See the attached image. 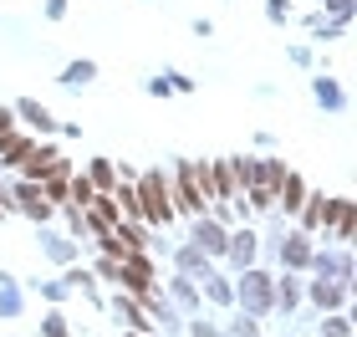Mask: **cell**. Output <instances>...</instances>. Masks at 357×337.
<instances>
[{
    "instance_id": "1",
    "label": "cell",
    "mask_w": 357,
    "mask_h": 337,
    "mask_svg": "<svg viewBox=\"0 0 357 337\" xmlns=\"http://www.w3.org/2000/svg\"><path fill=\"white\" fill-rule=\"evenodd\" d=\"M174 210H189V215H204L209 204V169L204 164H178V179H174Z\"/></svg>"
},
{
    "instance_id": "2",
    "label": "cell",
    "mask_w": 357,
    "mask_h": 337,
    "mask_svg": "<svg viewBox=\"0 0 357 337\" xmlns=\"http://www.w3.org/2000/svg\"><path fill=\"white\" fill-rule=\"evenodd\" d=\"M138 210L149 225H169L174 220V195H169V184H164V174H143L138 179Z\"/></svg>"
},
{
    "instance_id": "3",
    "label": "cell",
    "mask_w": 357,
    "mask_h": 337,
    "mask_svg": "<svg viewBox=\"0 0 357 337\" xmlns=\"http://www.w3.org/2000/svg\"><path fill=\"white\" fill-rule=\"evenodd\" d=\"M240 307L245 312H271L275 307V281L266 271H245L240 276Z\"/></svg>"
},
{
    "instance_id": "4",
    "label": "cell",
    "mask_w": 357,
    "mask_h": 337,
    "mask_svg": "<svg viewBox=\"0 0 357 337\" xmlns=\"http://www.w3.org/2000/svg\"><path fill=\"white\" fill-rule=\"evenodd\" d=\"M10 200L21 204L31 220H46V215H52V200L41 195V184H15V195H10Z\"/></svg>"
},
{
    "instance_id": "5",
    "label": "cell",
    "mask_w": 357,
    "mask_h": 337,
    "mask_svg": "<svg viewBox=\"0 0 357 337\" xmlns=\"http://www.w3.org/2000/svg\"><path fill=\"white\" fill-rule=\"evenodd\" d=\"M194 220H199V225H194V240H199V250H204V255H220L225 240H230V235H225V225H215L209 215H194Z\"/></svg>"
},
{
    "instance_id": "6",
    "label": "cell",
    "mask_w": 357,
    "mask_h": 337,
    "mask_svg": "<svg viewBox=\"0 0 357 337\" xmlns=\"http://www.w3.org/2000/svg\"><path fill=\"white\" fill-rule=\"evenodd\" d=\"M209 200H235V169H230V158H220V164L209 169Z\"/></svg>"
},
{
    "instance_id": "7",
    "label": "cell",
    "mask_w": 357,
    "mask_h": 337,
    "mask_svg": "<svg viewBox=\"0 0 357 337\" xmlns=\"http://www.w3.org/2000/svg\"><path fill=\"white\" fill-rule=\"evenodd\" d=\"M327 220H332V235L347 246V240H352V200H332L327 204Z\"/></svg>"
},
{
    "instance_id": "8",
    "label": "cell",
    "mask_w": 357,
    "mask_h": 337,
    "mask_svg": "<svg viewBox=\"0 0 357 337\" xmlns=\"http://www.w3.org/2000/svg\"><path fill=\"white\" fill-rule=\"evenodd\" d=\"M112 307H118V317H123V322H128V327H133V332H153V327H158V322H153V317H149V312H143V307H138V301H128V297H118V301H112Z\"/></svg>"
},
{
    "instance_id": "9",
    "label": "cell",
    "mask_w": 357,
    "mask_h": 337,
    "mask_svg": "<svg viewBox=\"0 0 357 337\" xmlns=\"http://www.w3.org/2000/svg\"><path fill=\"white\" fill-rule=\"evenodd\" d=\"M56 149H26L21 153V164H26V179H41V174H52V164H56Z\"/></svg>"
},
{
    "instance_id": "10",
    "label": "cell",
    "mask_w": 357,
    "mask_h": 337,
    "mask_svg": "<svg viewBox=\"0 0 357 337\" xmlns=\"http://www.w3.org/2000/svg\"><path fill=\"white\" fill-rule=\"evenodd\" d=\"M275 195H281V210H291V215H296V210H301V200H306V179H301V174H286Z\"/></svg>"
},
{
    "instance_id": "11",
    "label": "cell",
    "mask_w": 357,
    "mask_h": 337,
    "mask_svg": "<svg viewBox=\"0 0 357 337\" xmlns=\"http://www.w3.org/2000/svg\"><path fill=\"white\" fill-rule=\"evenodd\" d=\"M342 297H347V286H337L332 276H321V281H312V301H317V307H342Z\"/></svg>"
},
{
    "instance_id": "12",
    "label": "cell",
    "mask_w": 357,
    "mask_h": 337,
    "mask_svg": "<svg viewBox=\"0 0 357 337\" xmlns=\"http://www.w3.org/2000/svg\"><path fill=\"white\" fill-rule=\"evenodd\" d=\"M281 261H286L291 271H301L306 261H312V246H306V235H286V240H281Z\"/></svg>"
},
{
    "instance_id": "13",
    "label": "cell",
    "mask_w": 357,
    "mask_h": 337,
    "mask_svg": "<svg viewBox=\"0 0 357 337\" xmlns=\"http://www.w3.org/2000/svg\"><path fill=\"white\" fill-rule=\"evenodd\" d=\"M327 204H332V200H321V195H306V200H301V225H306V230L327 225Z\"/></svg>"
},
{
    "instance_id": "14",
    "label": "cell",
    "mask_w": 357,
    "mask_h": 337,
    "mask_svg": "<svg viewBox=\"0 0 357 337\" xmlns=\"http://www.w3.org/2000/svg\"><path fill=\"white\" fill-rule=\"evenodd\" d=\"M225 250H230L240 266H250V261H255V235H250V230H235L230 240H225Z\"/></svg>"
},
{
    "instance_id": "15",
    "label": "cell",
    "mask_w": 357,
    "mask_h": 337,
    "mask_svg": "<svg viewBox=\"0 0 357 337\" xmlns=\"http://www.w3.org/2000/svg\"><path fill=\"white\" fill-rule=\"evenodd\" d=\"M204 297L220 301V307H230V301H235V286L225 281V276H209V271H204Z\"/></svg>"
},
{
    "instance_id": "16",
    "label": "cell",
    "mask_w": 357,
    "mask_h": 337,
    "mask_svg": "<svg viewBox=\"0 0 357 337\" xmlns=\"http://www.w3.org/2000/svg\"><path fill=\"white\" fill-rule=\"evenodd\" d=\"M204 266H209V255H204L199 246H184V250H178V271H184V276H194V271L204 276Z\"/></svg>"
},
{
    "instance_id": "17",
    "label": "cell",
    "mask_w": 357,
    "mask_h": 337,
    "mask_svg": "<svg viewBox=\"0 0 357 337\" xmlns=\"http://www.w3.org/2000/svg\"><path fill=\"white\" fill-rule=\"evenodd\" d=\"M26 149H31V138H26V133H10V128L0 133V153H6V164H15V158H21Z\"/></svg>"
},
{
    "instance_id": "18",
    "label": "cell",
    "mask_w": 357,
    "mask_h": 337,
    "mask_svg": "<svg viewBox=\"0 0 357 337\" xmlns=\"http://www.w3.org/2000/svg\"><path fill=\"white\" fill-rule=\"evenodd\" d=\"M87 179H92V189H97V195H107V189H112V184H118V174H112V164H107V158H97V164H92V174H87Z\"/></svg>"
},
{
    "instance_id": "19",
    "label": "cell",
    "mask_w": 357,
    "mask_h": 337,
    "mask_svg": "<svg viewBox=\"0 0 357 337\" xmlns=\"http://www.w3.org/2000/svg\"><path fill=\"white\" fill-rule=\"evenodd\" d=\"M15 112H21L26 123H36V128H56V123H52V112H46L41 103H31V98H26V103H15Z\"/></svg>"
},
{
    "instance_id": "20",
    "label": "cell",
    "mask_w": 357,
    "mask_h": 337,
    "mask_svg": "<svg viewBox=\"0 0 357 337\" xmlns=\"http://www.w3.org/2000/svg\"><path fill=\"white\" fill-rule=\"evenodd\" d=\"M67 195H72V204H77V210H82V204H92V195H97V189H92V179H87V174H77V179L67 184Z\"/></svg>"
},
{
    "instance_id": "21",
    "label": "cell",
    "mask_w": 357,
    "mask_h": 337,
    "mask_svg": "<svg viewBox=\"0 0 357 337\" xmlns=\"http://www.w3.org/2000/svg\"><path fill=\"white\" fill-rule=\"evenodd\" d=\"M296 301H301V286H296V276L275 286V307H281V312H291V307H296Z\"/></svg>"
},
{
    "instance_id": "22",
    "label": "cell",
    "mask_w": 357,
    "mask_h": 337,
    "mask_svg": "<svg viewBox=\"0 0 357 337\" xmlns=\"http://www.w3.org/2000/svg\"><path fill=\"white\" fill-rule=\"evenodd\" d=\"M92 72H97V67H92V61H72V67H67V72H61V82H72V87H82V82H92Z\"/></svg>"
},
{
    "instance_id": "23",
    "label": "cell",
    "mask_w": 357,
    "mask_h": 337,
    "mask_svg": "<svg viewBox=\"0 0 357 337\" xmlns=\"http://www.w3.org/2000/svg\"><path fill=\"white\" fill-rule=\"evenodd\" d=\"M174 297L184 301V307H199V292L189 286V276H178V281H174Z\"/></svg>"
},
{
    "instance_id": "24",
    "label": "cell",
    "mask_w": 357,
    "mask_h": 337,
    "mask_svg": "<svg viewBox=\"0 0 357 337\" xmlns=\"http://www.w3.org/2000/svg\"><path fill=\"white\" fill-rule=\"evenodd\" d=\"M317 103H327V107H342V92H337L332 82H321V77H317Z\"/></svg>"
},
{
    "instance_id": "25",
    "label": "cell",
    "mask_w": 357,
    "mask_h": 337,
    "mask_svg": "<svg viewBox=\"0 0 357 337\" xmlns=\"http://www.w3.org/2000/svg\"><path fill=\"white\" fill-rule=\"evenodd\" d=\"M46 250H52L56 261H72V246H67V240H46Z\"/></svg>"
},
{
    "instance_id": "26",
    "label": "cell",
    "mask_w": 357,
    "mask_h": 337,
    "mask_svg": "<svg viewBox=\"0 0 357 337\" xmlns=\"http://www.w3.org/2000/svg\"><path fill=\"white\" fill-rule=\"evenodd\" d=\"M97 276H102V281H118V261H112V255H107V261H97Z\"/></svg>"
},
{
    "instance_id": "27",
    "label": "cell",
    "mask_w": 357,
    "mask_h": 337,
    "mask_svg": "<svg viewBox=\"0 0 357 337\" xmlns=\"http://www.w3.org/2000/svg\"><path fill=\"white\" fill-rule=\"evenodd\" d=\"M46 332H52V337H61V332H67V317H61V312H52V317H46Z\"/></svg>"
},
{
    "instance_id": "28",
    "label": "cell",
    "mask_w": 357,
    "mask_h": 337,
    "mask_svg": "<svg viewBox=\"0 0 357 337\" xmlns=\"http://www.w3.org/2000/svg\"><path fill=\"white\" fill-rule=\"evenodd\" d=\"M327 332H337V337H347V332H352V322H347V317H332V322H327Z\"/></svg>"
},
{
    "instance_id": "29",
    "label": "cell",
    "mask_w": 357,
    "mask_h": 337,
    "mask_svg": "<svg viewBox=\"0 0 357 337\" xmlns=\"http://www.w3.org/2000/svg\"><path fill=\"white\" fill-rule=\"evenodd\" d=\"M286 6H291V0H271V6H266V10H271V21H281V15H286Z\"/></svg>"
},
{
    "instance_id": "30",
    "label": "cell",
    "mask_w": 357,
    "mask_h": 337,
    "mask_svg": "<svg viewBox=\"0 0 357 337\" xmlns=\"http://www.w3.org/2000/svg\"><path fill=\"white\" fill-rule=\"evenodd\" d=\"M10 123H15V112H6V107H0V133H6Z\"/></svg>"
},
{
    "instance_id": "31",
    "label": "cell",
    "mask_w": 357,
    "mask_h": 337,
    "mask_svg": "<svg viewBox=\"0 0 357 337\" xmlns=\"http://www.w3.org/2000/svg\"><path fill=\"white\" fill-rule=\"evenodd\" d=\"M46 10H52V15H61V10H67V0H46Z\"/></svg>"
}]
</instances>
